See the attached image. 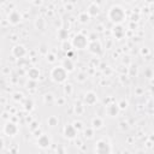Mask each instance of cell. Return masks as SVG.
I'll list each match as a JSON object with an SVG mask.
<instances>
[{
  "instance_id": "d590c367",
  "label": "cell",
  "mask_w": 154,
  "mask_h": 154,
  "mask_svg": "<svg viewBox=\"0 0 154 154\" xmlns=\"http://www.w3.org/2000/svg\"><path fill=\"white\" fill-rule=\"evenodd\" d=\"M149 53V49H148V47H143L142 49H141V54L142 55H147Z\"/></svg>"
},
{
  "instance_id": "8d00e7d4",
  "label": "cell",
  "mask_w": 154,
  "mask_h": 154,
  "mask_svg": "<svg viewBox=\"0 0 154 154\" xmlns=\"http://www.w3.org/2000/svg\"><path fill=\"white\" fill-rule=\"evenodd\" d=\"M45 48H47L46 45H42V46H41V53L47 55V54H48V49H45Z\"/></svg>"
},
{
  "instance_id": "d6986e66",
  "label": "cell",
  "mask_w": 154,
  "mask_h": 154,
  "mask_svg": "<svg viewBox=\"0 0 154 154\" xmlns=\"http://www.w3.org/2000/svg\"><path fill=\"white\" fill-rule=\"evenodd\" d=\"M59 124V118L57 116H49L47 118V125L51 128H55Z\"/></svg>"
},
{
  "instance_id": "277c9868",
  "label": "cell",
  "mask_w": 154,
  "mask_h": 154,
  "mask_svg": "<svg viewBox=\"0 0 154 154\" xmlns=\"http://www.w3.org/2000/svg\"><path fill=\"white\" fill-rule=\"evenodd\" d=\"M95 154H111L112 153V147L111 143L105 140V138H100L96 141L95 143Z\"/></svg>"
},
{
  "instance_id": "7a4b0ae2",
  "label": "cell",
  "mask_w": 154,
  "mask_h": 154,
  "mask_svg": "<svg viewBox=\"0 0 154 154\" xmlns=\"http://www.w3.org/2000/svg\"><path fill=\"white\" fill-rule=\"evenodd\" d=\"M49 76H51V79L53 82H55L58 84H61V83H66V81L69 78V72L61 65H59V66H54L51 70Z\"/></svg>"
},
{
  "instance_id": "e0dca14e",
  "label": "cell",
  "mask_w": 154,
  "mask_h": 154,
  "mask_svg": "<svg viewBox=\"0 0 154 154\" xmlns=\"http://www.w3.org/2000/svg\"><path fill=\"white\" fill-rule=\"evenodd\" d=\"M90 124H91V128L94 130H99V129H101L103 126V119L101 117H94L91 119Z\"/></svg>"
},
{
  "instance_id": "cb8c5ba5",
  "label": "cell",
  "mask_w": 154,
  "mask_h": 154,
  "mask_svg": "<svg viewBox=\"0 0 154 154\" xmlns=\"http://www.w3.org/2000/svg\"><path fill=\"white\" fill-rule=\"evenodd\" d=\"M72 91H73L72 84L71 83H65V85H64V94L67 95V96H70L72 94Z\"/></svg>"
},
{
  "instance_id": "d4e9b609",
  "label": "cell",
  "mask_w": 154,
  "mask_h": 154,
  "mask_svg": "<svg viewBox=\"0 0 154 154\" xmlns=\"http://www.w3.org/2000/svg\"><path fill=\"white\" fill-rule=\"evenodd\" d=\"M43 101H45V103H52L53 101H54V96H53V94H46L45 96H43Z\"/></svg>"
},
{
  "instance_id": "ffe728a7",
  "label": "cell",
  "mask_w": 154,
  "mask_h": 154,
  "mask_svg": "<svg viewBox=\"0 0 154 154\" xmlns=\"http://www.w3.org/2000/svg\"><path fill=\"white\" fill-rule=\"evenodd\" d=\"M57 35H58L59 40H61L63 42H64V41H67V37H69V30H67V29H59Z\"/></svg>"
},
{
  "instance_id": "4316f807",
  "label": "cell",
  "mask_w": 154,
  "mask_h": 154,
  "mask_svg": "<svg viewBox=\"0 0 154 154\" xmlns=\"http://www.w3.org/2000/svg\"><path fill=\"white\" fill-rule=\"evenodd\" d=\"M72 124H73V126L77 129V131H78V132H79L81 130H84V128H83V123H82L81 120H75Z\"/></svg>"
},
{
  "instance_id": "44dd1931",
  "label": "cell",
  "mask_w": 154,
  "mask_h": 154,
  "mask_svg": "<svg viewBox=\"0 0 154 154\" xmlns=\"http://www.w3.org/2000/svg\"><path fill=\"white\" fill-rule=\"evenodd\" d=\"M78 19H79V22L81 23H88L89 20H90V16L88 14V12L87 11H84V12H81L79 14H78Z\"/></svg>"
},
{
  "instance_id": "5bb4252c",
  "label": "cell",
  "mask_w": 154,
  "mask_h": 154,
  "mask_svg": "<svg viewBox=\"0 0 154 154\" xmlns=\"http://www.w3.org/2000/svg\"><path fill=\"white\" fill-rule=\"evenodd\" d=\"M87 12L90 17H96L100 13V6L96 2H91V4H89V6L87 8Z\"/></svg>"
},
{
  "instance_id": "30bf717a",
  "label": "cell",
  "mask_w": 154,
  "mask_h": 154,
  "mask_svg": "<svg viewBox=\"0 0 154 154\" xmlns=\"http://www.w3.org/2000/svg\"><path fill=\"white\" fill-rule=\"evenodd\" d=\"M120 112V108L118 106V102H112V103H108L106 106V114L111 118H114L119 114Z\"/></svg>"
},
{
  "instance_id": "484cf974",
  "label": "cell",
  "mask_w": 154,
  "mask_h": 154,
  "mask_svg": "<svg viewBox=\"0 0 154 154\" xmlns=\"http://www.w3.org/2000/svg\"><path fill=\"white\" fill-rule=\"evenodd\" d=\"M61 47H63V49L66 51V52H70V51L73 48L72 45H71V42H67V41H64V42L61 43Z\"/></svg>"
},
{
  "instance_id": "836d02e7",
  "label": "cell",
  "mask_w": 154,
  "mask_h": 154,
  "mask_svg": "<svg viewBox=\"0 0 154 154\" xmlns=\"http://www.w3.org/2000/svg\"><path fill=\"white\" fill-rule=\"evenodd\" d=\"M130 70H131L130 75H131V76H134V75L136 76V73H137V66H136V65H132V66L130 67Z\"/></svg>"
},
{
  "instance_id": "e575fe53",
  "label": "cell",
  "mask_w": 154,
  "mask_h": 154,
  "mask_svg": "<svg viewBox=\"0 0 154 154\" xmlns=\"http://www.w3.org/2000/svg\"><path fill=\"white\" fill-rule=\"evenodd\" d=\"M32 134H34V136H36V137H40V136L42 135V131H41V129H36L35 131H32Z\"/></svg>"
},
{
  "instance_id": "4fadbf2b",
  "label": "cell",
  "mask_w": 154,
  "mask_h": 154,
  "mask_svg": "<svg viewBox=\"0 0 154 154\" xmlns=\"http://www.w3.org/2000/svg\"><path fill=\"white\" fill-rule=\"evenodd\" d=\"M26 76H28V78H29L30 81L37 82V79H38L40 76H41V72H40V70H38L37 67H30V69L28 70V72H26Z\"/></svg>"
},
{
  "instance_id": "ac0fdd59",
  "label": "cell",
  "mask_w": 154,
  "mask_h": 154,
  "mask_svg": "<svg viewBox=\"0 0 154 154\" xmlns=\"http://www.w3.org/2000/svg\"><path fill=\"white\" fill-rule=\"evenodd\" d=\"M35 28H36L37 30L43 31V30L46 29V20H45L42 17H38V18L35 20Z\"/></svg>"
},
{
  "instance_id": "52a82bcc",
  "label": "cell",
  "mask_w": 154,
  "mask_h": 154,
  "mask_svg": "<svg viewBox=\"0 0 154 154\" xmlns=\"http://www.w3.org/2000/svg\"><path fill=\"white\" fill-rule=\"evenodd\" d=\"M22 20V13L18 11V10H12L8 12L7 14V22L11 24V25H17L19 24Z\"/></svg>"
},
{
  "instance_id": "9a60e30c",
  "label": "cell",
  "mask_w": 154,
  "mask_h": 154,
  "mask_svg": "<svg viewBox=\"0 0 154 154\" xmlns=\"http://www.w3.org/2000/svg\"><path fill=\"white\" fill-rule=\"evenodd\" d=\"M61 66L67 71V72H72L75 70V63L72 61L71 58H65L61 63Z\"/></svg>"
},
{
  "instance_id": "7402d4cb",
  "label": "cell",
  "mask_w": 154,
  "mask_h": 154,
  "mask_svg": "<svg viewBox=\"0 0 154 154\" xmlns=\"http://www.w3.org/2000/svg\"><path fill=\"white\" fill-rule=\"evenodd\" d=\"M23 106H24V109H25V111L30 112V111H32V108H34V102H32L31 99H25Z\"/></svg>"
},
{
  "instance_id": "83f0119b",
  "label": "cell",
  "mask_w": 154,
  "mask_h": 154,
  "mask_svg": "<svg viewBox=\"0 0 154 154\" xmlns=\"http://www.w3.org/2000/svg\"><path fill=\"white\" fill-rule=\"evenodd\" d=\"M47 58V61L48 63H51V64H53V63H55V60H57V57H55V54H53V53H48L47 55H46Z\"/></svg>"
},
{
  "instance_id": "ab89813d",
  "label": "cell",
  "mask_w": 154,
  "mask_h": 154,
  "mask_svg": "<svg viewBox=\"0 0 154 154\" xmlns=\"http://www.w3.org/2000/svg\"><path fill=\"white\" fill-rule=\"evenodd\" d=\"M111 154H112V153H111Z\"/></svg>"
},
{
  "instance_id": "4dcf8cb0",
  "label": "cell",
  "mask_w": 154,
  "mask_h": 154,
  "mask_svg": "<svg viewBox=\"0 0 154 154\" xmlns=\"http://www.w3.org/2000/svg\"><path fill=\"white\" fill-rule=\"evenodd\" d=\"M118 106H119L120 111H122V109H125V108L128 107V101H125V100L123 99V100H120V101L118 102Z\"/></svg>"
},
{
  "instance_id": "603a6c76",
  "label": "cell",
  "mask_w": 154,
  "mask_h": 154,
  "mask_svg": "<svg viewBox=\"0 0 154 154\" xmlns=\"http://www.w3.org/2000/svg\"><path fill=\"white\" fill-rule=\"evenodd\" d=\"M94 132H95V130H94L91 126H90V128H87V129H84V130H83L84 137H85V138H88V140L94 137Z\"/></svg>"
},
{
  "instance_id": "d6a6232c",
  "label": "cell",
  "mask_w": 154,
  "mask_h": 154,
  "mask_svg": "<svg viewBox=\"0 0 154 154\" xmlns=\"http://www.w3.org/2000/svg\"><path fill=\"white\" fill-rule=\"evenodd\" d=\"M36 129H38V125H37V122H32V123L30 124V130H31V132H32V131H35Z\"/></svg>"
},
{
  "instance_id": "1f68e13d",
  "label": "cell",
  "mask_w": 154,
  "mask_h": 154,
  "mask_svg": "<svg viewBox=\"0 0 154 154\" xmlns=\"http://www.w3.org/2000/svg\"><path fill=\"white\" fill-rule=\"evenodd\" d=\"M35 85H36V82L35 81H30L29 79V82L26 83V88L28 89H32V88H35Z\"/></svg>"
},
{
  "instance_id": "f546056e",
  "label": "cell",
  "mask_w": 154,
  "mask_h": 154,
  "mask_svg": "<svg viewBox=\"0 0 154 154\" xmlns=\"http://www.w3.org/2000/svg\"><path fill=\"white\" fill-rule=\"evenodd\" d=\"M76 79H77L78 82H84V81L87 79V75H85L84 72H79V73L77 75V77H76Z\"/></svg>"
},
{
  "instance_id": "f1b7e54d",
  "label": "cell",
  "mask_w": 154,
  "mask_h": 154,
  "mask_svg": "<svg viewBox=\"0 0 154 154\" xmlns=\"http://www.w3.org/2000/svg\"><path fill=\"white\" fill-rule=\"evenodd\" d=\"M83 111H84V107L82 106V103H76V106H75V112H76V114L77 116H79L81 113H83Z\"/></svg>"
},
{
  "instance_id": "3957f363",
  "label": "cell",
  "mask_w": 154,
  "mask_h": 154,
  "mask_svg": "<svg viewBox=\"0 0 154 154\" xmlns=\"http://www.w3.org/2000/svg\"><path fill=\"white\" fill-rule=\"evenodd\" d=\"M71 45L76 49H85L89 46V38L83 34H77L71 40Z\"/></svg>"
},
{
  "instance_id": "f35d334b",
  "label": "cell",
  "mask_w": 154,
  "mask_h": 154,
  "mask_svg": "<svg viewBox=\"0 0 154 154\" xmlns=\"http://www.w3.org/2000/svg\"><path fill=\"white\" fill-rule=\"evenodd\" d=\"M150 93H152V94H154V85H152V87H150Z\"/></svg>"
},
{
  "instance_id": "2e32d148",
  "label": "cell",
  "mask_w": 154,
  "mask_h": 154,
  "mask_svg": "<svg viewBox=\"0 0 154 154\" xmlns=\"http://www.w3.org/2000/svg\"><path fill=\"white\" fill-rule=\"evenodd\" d=\"M113 34L117 38H122L125 35V28L122 24H117L113 26Z\"/></svg>"
},
{
  "instance_id": "9c48e42d",
  "label": "cell",
  "mask_w": 154,
  "mask_h": 154,
  "mask_svg": "<svg viewBox=\"0 0 154 154\" xmlns=\"http://www.w3.org/2000/svg\"><path fill=\"white\" fill-rule=\"evenodd\" d=\"M11 54H12L14 58L22 59V58L25 57V54H26V48H25L23 45H14V46L11 48Z\"/></svg>"
},
{
  "instance_id": "6da1fadb",
  "label": "cell",
  "mask_w": 154,
  "mask_h": 154,
  "mask_svg": "<svg viewBox=\"0 0 154 154\" xmlns=\"http://www.w3.org/2000/svg\"><path fill=\"white\" fill-rule=\"evenodd\" d=\"M107 17L112 23H114V25H117V24H122L126 19V13L120 5H113L109 7Z\"/></svg>"
},
{
  "instance_id": "74e56055",
  "label": "cell",
  "mask_w": 154,
  "mask_h": 154,
  "mask_svg": "<svg viewBox=\"0 0 154 154\" xmlns=\"http://www.w3.org/2000/svg\"><path fill=\"white\" fill-rule=\"evenodd\" d=\"M146 73H147V77H148V78H150V77H152V70H147V71H146Z\"/></svg>"
},
{
  "instance_id": "8992f818",
  "label": "cell",
  "mask_w": 154,
  "mask_h": 154,
  "mask_svg": "<svg viewBox=\"0 0 154 154\" xmlns=\"http://www.w3.org/2000/svg\"><path fill=\"white\" fill-rule=\"evenodd\" d=\"M63 135L67 140H75L78 136V131L73 126V124H66L64 126V129H63Z\"/></svg>"
},
{
  "instance_id": "8fae6325",
  "label": "cell",
  "mask_w": 154,
  "mask_h": 154,
  "mask_svg": "<svg viewBox=\"0 0 154 154\" xmlns=\"http://www.w3.org/2000/svg\"><path fill=\"white\" fill-rule=\"evenodd\" d=\"M84 103L88 105V106H93L97 102V94L95 91H87L85 95H84V99H83Z\"/></svg>"
},
{
  "instance_id": "ba28073f",
  "label": "cell",
  "mask_w": 154,
  "mask_h": 154,
  "mask_svg": "<svg viewBox=\"0 0 154 154\" xmlns=\"http://www.w3.org/2000/svg\"><path fill=\"white\" fill-rule=\"evenodd\" d=\"M36 144H37V147H40L41 149H47V148H49L51 144H52V138H51L47 134H42L40 137H37Z\"/></svg>"
},
{
  "instance_id": "7c38bea8",
  "label": "cell",
  "mask_w": 154,
  "mask_h": 154,
  "mask_svg": "<svg viewBox=\"0 0 154 154\" xmlns=\"http://www.w3.org/2000/svg\"><path fill=\"white\" fill-rule=\"evenodd\" d=\"M88 49H89L90 53H93V54H95V55H99V54L102 53V46H101L100 41H97V40H96V41H91V42H89Z\"/></svg>"
},
{
  "instance_id": "5b68a950",
  "label": "cell",
  "mask_w": 154,
  "mask_h": 154,
  "mask_svg": "<svg viewBox=\"0 0 154 154\" xmlns=\"http://www.w3.org/2000/svg\"><path fill=\"white\" fill-rule=\"evenodd\" d=\"M18 131H19V128H18V125L14 122L8 120V122L5 123V125H4V134L6 136L13 137V136H16L18 134Z\"/></svg>"
}]
</instances>
